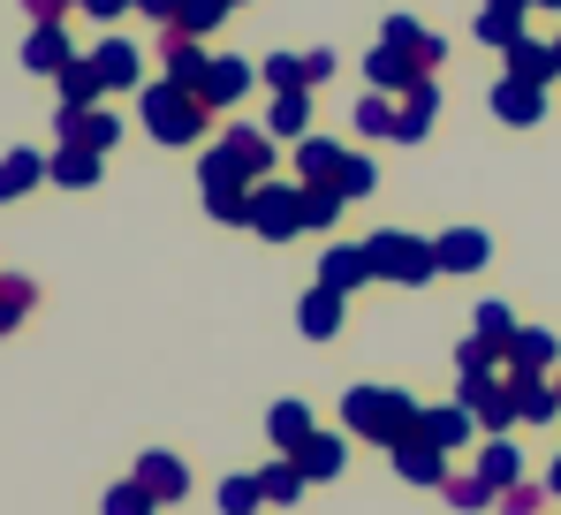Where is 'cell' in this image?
<instances>
[{"label":"cell","mask_w":561,"mask_h":515,"mask_svg":"<svg viewBox=\"0 0 561 515\" xmlns=\"http://www.w3.org/2000/svg\"><path fill=\"white\" fill-rule=\"evenodd\" d=\"M251 220H259L266 236H296V228H304V197H296V190H266V197L251 205Z\"/></svg>","instance_id":"8992f818"},{"label":"cell","mask_w":561,"mask_h":515,"mask_svg":"<svg viewBox=\"0 0 561 515\" xmlns=\"http://www.w3.org/2000/svg\"><path fill=\"white\" fill-rule=\"evenodd\" d=\"M365 69H373V84H379V91H410L417 77H425V69H417V61H410L402 46H379V54L365 61Z\"/></svg>","instance_id":"9c48e42d"},{"label":"cell","mask_w":561,"mask_h":515,"mask_svg":"<svg viewBox=\"0 0 561 515\" xmlns=\"http://www.w3.org/2000/svg\"><path fill=\"white\" fill-rule=\"evenodd\" d=\"M334 190H342V197H365V190H373V160H342Z\"/></svg>","instance_id":"44dd1931"},{"label":"cell","mask_w":561,"mask_h":515,"mask_svg":"<svg viewBox=\"0 0 561 515\" xmlns=\"http://www.w3.org/2000/svg\"><path fill=\"white\" fill-rule=\"evenodd\" d=\"M478 478H485V485H508V478H516V455H508V447H485V470H478Z\"/></svg>","instance_id":"d4e9b609"},{"label":"cell","mask_w":561,"mask_h":515,"mask_svg":"<svg viewBox=\"0 0 561 515\" xmlns=\"http://www.w3.org/2000/svg\"><path fill=\"white\" fill-rule=\"evenodd\" d=\"M69 129H77L84 145H114V122H106V114H69Z\"/></svg>","instance_id":"603a6c76"},{"label":"cell","mask_w":561,"mask_h":515,"mask_svg":"<svg viewBox=\"0 0 561 515\" xmlns=\"http://www.w3.org/2000/svg\"><path fill=\"white\" fill-rule=\"evenodd\" d=\"M114 8H122V0H92V15H114Z\"/></svg>","instance_id":"f1b7e54d"},{"label":"cell","mask_w":561,"mask_h":515,"mask_svg":"<svg viewBox=\"0 0 561 515\" xmlns=\"http://www.w3.org/2000/svg\"><path fill=\"white\" fill-rule=\"evenodd\" d=\"M433 106H440V91H433V77H417V84L402 91V106H394V114H402L394 137H425V129H433Z\"/></svg>","instance_id":"52a82bcc"},{"label":"cell","mask_w":561,"mask_h":515,"mask_svg":"<svg viewBox=\"0 0 561 515\" xmlns=\"http://www.w3.org/2000/svg\"><path fill=\"white\" fill-rule=\"evenodd\" d=\"M92 69H99V84H129V77H137V54H129L122 38H106L92 54Z\"/></svg>","instance_id":"4fadbf2b"},{"label":"cell","mask_w":561,"mask_h":515,"mask_svg":"<svg viewBox=\"0 0 561 515\" xmlns=\"http://www.w3.org/2000/svg\"><path fill=\"white\" fill-rule=\"evenodd\" d=\"M334 462H342V455H334V439H304V470H311V478H327Z\"/></svg>","instance_id":"cb8c5ba5"},{"label":"cell","mask_w":561,"mask_h":515,"mask_svg":"<svg viewBox=\"0 0 561 515\" xmlns=\"http://www.w3.org/2000/svg\"><path fill=\"white\" fill-rule=\"evenodd\" d=\"M357 122H365L373 137H394V122H402V114H394L387 99H365V106H357Z\"/></svg>","instance_id":"7402d4cb"},{"label":"cell","mask_w":561,"mask_h":515,"mask_svg":"<svg viewBox=\"0 0 561 515\" xmlns=\"http://www.w3.org/2000/svg\"><path fill=\"white\" fill-rule=\"evenodd\" d=\"M433 251H440V273H470V265H485V236H478V228H456V236H440Z\"/></svg>","instance_id":"30bf717a"},{"label":"cell","mask_w":561,"mask_h":515,"mask_svg":"<svg viewBox=\"0 0 561 515\" xmlns=\"http://www.w3.org/2000/svg\"><path fill=\"white\" fill-rule=\"evenodd\" d=\"M304 114H311V106H304V91H280V106H274V137H296V129H304Z\"/></svg>","instance_id":"d6986e66"},{"label":"cell","mask_w":561,"mask_h":515,"mask_svg":"<svg viewBox=\"0 0 561 515\" xmlns=\"http://www.w3.org/2000/svg\"><path fill=\"white\" fill-rule=\"evenodd\" d=\"M31 8H38V15H61V8H54V0H31Z\"/></svg>","instance_id":"f546056e"},{"label":"cell","mask_w":561,"mask_h":515,"mask_svg":"<svg viewBox=\"0 0 561 515\" xmlns=\"http://www.w3.org/2000/svg\"><path fill=\"white\" fill-rule=\"evenodd\" d=\"M508 77H524V84H554L561 77V54L554 46H539V38H531V31H524V38H516V46H508Z\"/></svg>","instance_id":"277c9868"},{"label":"cell","mask_w":561,"mask_h":515,"mask_svg":"<svg viewBox=\"0 0 561 515\" xmlns=\"http://www.w3.org/2000/svg\"><path fill=\"white\" fill-rule=\"evenodd\" d=\"M417 432H425L433 447H456V439H470V417H463V410H433Z\"/></svg>","instance_id":"2e32d148"},{"label":"cell","mask_w":561,"mask_h":515,"mask_svg":"<svg viewBox=\"0 0 561 515\" xmlns=\"http://www.w3.org/2000/svg\"><path fill=\"white\" fill-rule=\"evenodd\" d=\"M554 493H561V462H554Z\"/></svg>","instance_id":"1f68e13d"},{"label":"cell","mask_w":561,"mask_h":515,"mask_svg":"<svg viewBox=\"0 0 561 515\" xmlns=\"http://www.w3.org/2000/svg\"><path fill=\"white\" fill-rule=\"evenodd\" d=\"M259 493H266V501H296V470H266Z\"/></svg>","instance_id":"484cf974"},{"label":"cell","mask_w":561,"mask_h":515,"mask_svg":"<svg viewBox=\"0 0 561 515\" xmlns=\"http://www.w3.org/2000/svg\"><path fill=\"white\" fill-rule=\"evenodd\" d=\"M61 61H69L61 31H38V38H31V69H61Z\"/></svg>","instance_id":"ffe728a7"},{"label":"cell","mask_w":561,"mask_h":515,"mask_svg":"<svg viewBox=\"0 0 561 515\" xmlns=\"http://www.w3.org/2000/svg\"><path fill=\"white\" fill-rule=\"evenodd\" d=\"M350 425L373 432V439H387V447H402V439L425 425V417H417L402 394H387V387H365V394H350Z\"/></svg>","instance_id":"6da1fadb"},{"label":"cell","mask_w":561,"mask_h":515,"mask_svg":"<svg viewBox=\"0 0 561 515\" xmlns=\"http://www.w3.org/2000/svg\"><path fill=\"white\" fill-rule=\"evenodd\" d=\"M365 251H373V273H387V281H433L440 273V251L417 236H373Z\"/></svg>","instance_id":"3957f363"},{"label":"cell","mask_w":561,"mask_h":515,"mask_svg":"<svg viewBox=\"0 0 561 515\" xmlns=\"http://www.w3.org/2000/svg\"><path fill=\"white\" fill-rule=\"evenodd\" d=\"M373 273V251H334L327 258V288H357Z\"/></svg>","instance_id":"9a60e30c"},{"label":"cell","mask_w":561,"mask_h":515,"mask_svg":"<svg viewBox=\"0 0 561 515\" xmlns=\"http://www.w3.org/2000/svg\"><path fill=\"white\" fill-rule=\"evenodd\" d=\"M508 364H516V371H539V364H554V342H547L539 327H516V342H508Z\"/></svg>","instance_id":"7c38bea8"},{"label":"cell","mask_w":561,"mask_h":515,"mask_svg":"<svg viewBox=\"0 0 561 515\" xmlns=\"http://www.w3.org/2000/svg\"><path fill=\"white\" fill-rule=\"evenodd\" d=\"M145 478H152V485H160V493H168V501H175V493H183V470H175V462H145Z\"/></svg>","instance_id":"4316f807"},{"label":"cell","mask_w":561,"mask_h":515,"mask_svg":"<svg viewBox=\"0 0 561 515\" xmlns=\"http://www.w3.org/2000/svg\"><path fill=\"white\" fill-rule=\"evenodd\" d=\"M243 84H251V69H243V61H213V77H197V99H205V106H220V99H236Z\"/></svg>","instance_id":"8fae6325"},{"label":"cell","mask_w":561,"mask_h":515,"mask_svg":"<svg viewBox=\"0 0 561 515\" xmlns=\"http://www.w3.org/2000/svg\"><path fill=\"white\" fill-rule=\"evenodd\" d=\"M531 8H561V0H531Z\"/></svg>","instance_id":"4dcf8cb0"},{"label":"cell","mask_w":561,"mask_h":515,"mask_svg":"<svg viewBox=\"0 0 561 515\" xmlns=\"http://www.w3.org/2000/svg\"><path fill=\"white\" fill-rule=\"evenodd\" d=\"M145 122H152V137H160V145H190V137H197V122H205V99H197L190 84L152 91V99H145Z\"/></svg>","instance_id":"7a4b0ae2"},{"label":"cell","mask_w":561,"mask_h":515,"mask_svg":"<svg viewBox=\"0 0 561 515\" xmlns=\"http://www.w3.org/2000/svg\"><path fill=\"white\" fill-rule=\"evenodd\" d=\"M554 54H561V38H554Z\"/></svg>","instance_id":"d6a6232c"},{"label":"cell","mask_w":561,"mask_h":515,"mask_svg":"<svg viewBox=\"0 0 561 515\" xmlns=\"http://www.w3.org/2000/svg\"><path fill=\"white\" fill-rule=\"evenodd\" d=\"M145 15H160V23H183V0H137Z\"/></svg>","instance_id":"83f0119b"},{"label":"cell","mask_w":561,"mask_h":515,"mask_svg":"<svg viewBox=\"0 0 561 515\" xmlns=\"http://www.w3.org/2000/svg\"><path fill=\"white\" fill-rule=\"evenodd\" d=\"M274 439H280V447H304V439H311V417H304V402H280V410H274Z\"/></svg>","instance_id":"ac0fdd59"},{"label":"cell","mask_w":561,"mask_h":515,"mask_svg":"<svg viewBox=\"0 0 561 515\" xmlns=\"http://www.w3.org/2000/svg\"><path fill=\"white\" fill-rule=\"evenodd\" d=\"M387 46H402V54H410L417 69H440V54H448V46H440L433 31H417L410 15H394V23H387Z\"/></svg>","instance_id":"ba28073f"},{"label":"cell","mask_w":561,"mask_h":515,"mask_svg":"<svg viewBox=\"0 0 561 515\" xmlns=\"http://www.w3.org/2000/svg\"><path fill=\"white\" fill-rule=\"evenodd\" d=\"M478 38H485V46H516V38H524V8H485Z\"/></svg>","instance_id":"5bb4252c"},{"label":"cell","mask_w":561,"mask_h":515,"mask_svg":"<svg viewBox=\"0 0 561 515\" xmlns=\"http://www.w3.org/2000/svg\"><path fill=\"white\" fill-rule=\"evenodd\" d=\"M334 319H342V288H319V296L304 304V327H311V334H334Z\"/></svg>","instance_id":"e0dca14e"},{"label":"cell","mask_w":561,"mask_h":515,"mask_svg":"<svg viewBox=\"0 0 561 515\" xmlns=\"http://www.w3.org/2000/svg\"><path fill=\"white\" fill-rule=\"evenodd\" d=\"M493 114H501V122H516V129H531V122L547 114V91L524 84V77H501V91H493Z\"/></svg>","instance_id":"5b68a950"}]
</instances>
